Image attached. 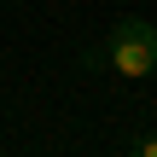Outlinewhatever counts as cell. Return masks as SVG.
Here are the masks:
<instances>
[{
	"mask_svg": "<svg viewBox=\"0 0 157 157\" xmlns=\"http://www.w3.org/2000/svg\"><path fill=\"white\" fill-rule=\"evenodd\" d=\"M93 64H105V70L122 76V82L157 76V29L146 23V17H117L111 35H105V47L93 52Z\"/></svg>",
	"mask_w": 157,
	"mask_h": 157,
	"instance_id": "6da1fadb",
	"label": "cell"
},
{
	"mask_svg": "<svg viewBox=\"0 0 157 157\" xmlns=\"http://www.w3.org/2000/svg\"><path fill=\"white\" fill-rule=\"evenodd\" d=\"M134 151H140V157H157V134H151V140H134Z\"/></svg>",
	"mask_w": 157,
	"mask_h": 157,
	"instance_id": "7a4b0ae2",
	"label": "cell"
}]
</instances>
